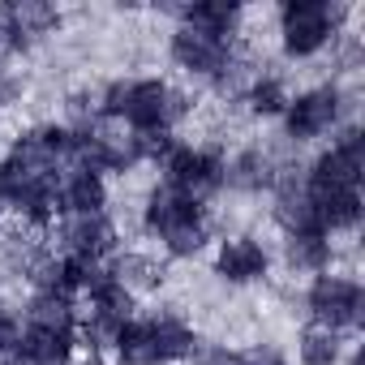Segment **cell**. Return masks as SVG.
Returning <instances> with one entry per match:
<instances>
[{"instance_id":"6da1fadb","label":"cell","mask_w":365,"mask_h":365,"mask_svg":"<svg viewBox=\"0 0 365 365\" xmlns=\"http://www.w3.org/2000/svg\"><path fill=\"white\" fill-rule=\"evenodd\" d=\"M99 116L129 125V133L176 129L190 116V95L168 86L163 78H116L99 91Z\"/></svg>"},{"instance_id":"7a4b0ae2","label":"cell","mask_w":365,"mask_h":365,"mask_svg":"<svg viewBox=\"0 0 365 365\" xmlns=\"http://www.w3.org/2000/svg\"><path fill=\"white\" fill-rule=\"evenodd\" d=\"M142 228L150 237H159L168 258H198L211 245V215H207V207L185 198V194H176V190H168L163 180L146 194Z\"/></svg>"},{"instance_id":"3957f363","label":"cell","mask_w":365,"mask_h":365,"mask_svg":"<svg viewBox=\"0 0 365 365\" xmlns=\"http://www.w3.org/2000/svg\"><path fill=\"white\" fill-rule=\"evenodd\" d=\"M348 9L335 0H288L279 9V48L288 61H309L339 39Z\"/></svg>"},{"instance_id":"277c9868","label":"cell","mask_w":365,"mask_h":365,"mask_svg":"<svg viewBox=\"0 0 365 365\" xmlns=\"http://www.w3.org/2000/svg\"><path fill=\"white\" fill-rule=\"evenodd\" d=\"M56 176L61 172L9 150L0 159V198H5V207H14L26 224L43 228L56 215Z\"/></svg>"},{"instance_id":"5b68a950","label":"cell","mask_w":365,"mask_h":365,"mask_svg":"<svg viewBox=\"0 0 365 365\" xmlns=\"http://www.w3.org/2000/svg\"><path fill=\"white\" fill-rule=\"evenodd\" d=\"M305 314L309 322L318 327H331V331H356L365 322V288L352 279V275H339V271H322L309 279L305 288Z\"/></svg>"},{"instance_id":"8992f818","label":"cell","mask_w":365,"mask_h":365,"mask_svg":"<svg viewBox=\"0 0 365 365\" xmlns=\"http://www.w3.org/2000/svg\"><path fill=\"white\" fill-rule=\"evenodd\" d=\"M344 108H348V95L339 82H322V86H309L301 95L288 99L284 108V138L288 142H318L327 133H335L344 125Z\"/></svg>"},{"instance_id":"52a82bcc","label":"cell","mask_w":365,"mask_h":365,"mask_svg":"<svg viewBox=\"0 0 365 365\" xmlns=\"http://www.w3.org/2000/svg\"><path fill=\"white\" fill-rule=\"evenodd\" d=\"M159 172H163L168 190L185 194L202 207H207V198H215L224 190V155H215L207 146H180L176 142V150L159 163Z\"/></svg>"},{"instance_id":"ba28073f","label":"cell","mask_w":365,"mask_h":365,"mask_svg":"<svg viewBox=\"0 0 365 365\" xmlns=\"http://www.w3.org/2000/svg\"><path fill=\"white\" fill-rule=\"evenodd\" d=\"M168 52H172V61H176L180 73L194 78V82H207V86H215L220 78H228V69L241 61L232 43H224V39H207V35L185 31V26H176V31H172Z\"/></svg>"},{"instance_id":"9c48e42d","label":"cell","mask_w":365,"mask_h":365,"mask_svg":"<svg viewBox=\"0 0 365 365\" xmlns=\"http://www.w3.org/2000/svg\"><path fill=\"white\" fill-rule=\"evenodd\" d=\"M56 254H65L73 262H103L116 254V224L108 220V211L65 215L56 224Z\"/></svg>"},{"instance_id":"30bf717a","label":"cell","mask_w":365,"mask_h":365,"mask_svg":"<svg viewBox=\"0 0 365 365\" xmlns=\"http://www.w3.org/2000/svg\"><path fill=\"white\" fill-rule=\"evenodd\" d=\"M301 180H305V194H309V202H314L318 224H322L327 237L352 232L361 224V211H365L361 185H352V180H309L305 168H301Z\"/></svg>"},{"instance_id":"8fae6325","label":"cell","mask_w":365,"mask_h":365,"mask_svg":"<svg viewBox=\"0 0 365 365\" xmlns=\"http://www.w3.org/2000/svg\"><path fill=\"white\" fill-rule=\"evenodd\" d=\"M56 26H61V9L48 5V0H18V5L0 9V39H5V52H31Z\"/></svg>"},{"instance_id":"7c38bea8","label":"cell","mask_w":365,"mask_h":365,"mask_svg":"<svg viewBox=\"0 0 365 365\" xmlns=\"http://www.w3.org/2000/svg\"><path fill=\"white\" fill-rule=\"evenodd\" d=\"M215 275L228 288H250L271 275V254L258 237H224L215 245Z\"/></svg>"},{"instance_id":"4fadbf2b","label":"cell","mask_w":365,"mask_h":365,"mask_svg":"<svg viewBox=\"0 0 365 365\" xmlns=\"http://www.w3.org/2000/svg\"><path fill=\"white\" fill-rule=\"evenodd\" d=\"M108 207V180L95 168L65 163L56 176V215H95Z\"/></svg>"},{"instance_id":"5bb4252c","label":"cell","mask_w":365,"mask_h":365,"mask_svg":"<svg viewBox=\"0 0 365 365\" xmlns=\"http://www.w3.org/2000/svg\"><path fill=\"white\" fill-rule=\"evenodd\" d=\"M142 322H146V335H150V344H155V352H159V361H163V365L190 361V356H194V348L202 344V339H198V331H194L185 318H180L176 309H168V305H159V309L142 314Z\"/></svg>"},{"instance_id":"9a60e30c","label":"cell","mask_w":365,"mask_h":365,"mask_svg":"<svg viewBox=\"0 0 365 365\" xmlns=\"http://www.w3.org/2000/svg\"><path fill=\"white\" fill-rule=\"evenodd\" d=\"M279 159L262 146H245L237 150L232 159H224V185L237 190V194H262V190H275L279 180Z\"/></svg>"},{"instance_id":"2e32d148","label":"cell","mask_w":365,"mask_h":365,"mask_svg":"<svg viewBox=\"0 0 365 365\" xmlns=\"http://www.w3.org/2000/svg\"><path fill=\"white\" fill-rule=\"evenodd\" d=\"M26 331H52V335H78V301L52 297V292H31V301L18 309Z\"/></svg>"},{"instance_id":"e0dca14e","label":"cell","mask_w":365,"mask_h":365,"mask_svg":"<svg viewBox=\"0 0 365 365\" xmlns=\"http://www.w3.org/2000/svg\"><path fill=\"white\" fill-rule=\"evenodd\" d=\"M176 18H180V26H185V31H198V35L224 39V43H232V35L241 26V9L228 5V0H198V5H180Z\"/></svg>"},{"instance_id":"ac0fdd59","label":"cell","mask_w":365,"mask_h":365,"mask_svg":"<svg viewBox=\"0 0 365 365\" xmlns=\"http://www.w3.org/2000/svg\"><path fill=\"white\" fill-rule=\"evenodd\" d=\"M73 352H78V335H52V331L22 327L9 356L22 365H73Z\"/></svg>"},{"instance_id":"d6986e66","label":"cell","mask_w":365,"mask_h":365,"mask_svg":"<svg viewBox=\"0 0 365 365\" xmlns=\"http://www.w3.org/2000/svg\"><path fill=\"white\" fill-rule=\"evenodd\" d=\"M331 237L327 232H301V237H284V262L301 275H322L331 271Z\"/></svg>"},{"instance_id":"ffe728a7","label":"cell","mask_w":365,"mask_h":365,"mask_svg":"<svg viewBox=\"0 0 365 365\" xmlns=\"http://www.w3.org/2000/svg\"><path fill=\"white\" fill-rule=\"evenodd\" d=\"M108 271H112V275H116V284H120V288H129L133 297H138V292H155V288L163 284V267H159L150 254H138V250L112 254Z\"/></svg>"},{"instance_id":"44dd1931","label":"cell","mask_w":365,"mask_h":365,"mask_svg":"<svg viewBox=\"0 0 365 365\" xmlns=\"http://www.w3.org/2000/svg\"><path fill=\"white\" fill-rule=\"evenodd\" d=\"M297 361L301 365H339L344 361V335L331 327H301L297 331Z\"/></svg>"},{"instance_id":"7402d4cb","label":"cell","mask_w":365,"mask_h":365,"mask_svg":"<svg viewBox=\"0 0 365 365\" xmlns=\"http://www.w3.org/2000/svg\"><path fill=\"white\" fill-rule=\"evenodd\" d=\"M245 108L254 112V116H284V108H288V86H284V78H275V73H254L250 78V86H245Z\"/></svg>"},{"instance_id":"603a6c76","label":"cell","mask_w":365,"mask_h":365,"mask_svg":"<svg viewBox=\"0 0 365 365\" xmlns=\"http://www.w3.org/2000/svg\"><path fill=\"white\" fill-rule=\"evenodd\" d=\"M133 146H138V163H163L176 150V138L168 129H146V133H133Z\"/></svg>"},{"instance_id":"cb8c5ba5","label":"cell","mask_w":365,"mask_h":365,"mask_svg":"<svg viewBox=\"0 0 365 365\" xmlns=\"http://www.w3.org/2000/svg\"><path fill=\"white\" fill-rule=\"evenodd\" d=\"M224 365H288V356L275 348V344H254V348H241V352H224Z\"/></svg>"},{"instance_id":"d4e9b609","label":"cell","mask_w":365,"mask_h":365,"mask_svg":"<svg viewBox=\"0 0 365 365\" xmlns=\"http://www.w3.org/2000/svg\"><path fill=\"white\" fill-rule=\"evenodd\" d=\"M0 365H22V361H14V356H5V361H0Z\"/></svg>"},{"instance_id":"484cf974","label":"cell","mask_w":365,"mask_h":365,"mask_svg":"<svg viewBox=\"0 0 365 365\" xmlns=\"http://www.w3.org/2000/svg\"><path fill=\"white\" fill-rule=\"evenodd\" d=\"M5 211H9V207H5V198H0V220H5Z\"/></svg>"}]
</instances>
